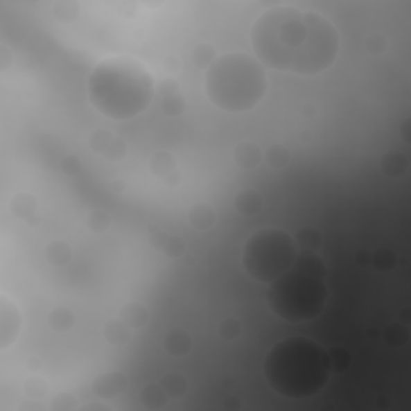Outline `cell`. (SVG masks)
Returning <instances> with one entry per match:
<instances>
[{
  "label": "cell",
  "mask_w": 411,
  "mask_h": 411,
  "mask_svg": "<svg viewBox=\"0 0 411 411\" xmlns=\"http://www.w3.org/2000/svg\"><path fill=\"white\" fill-rule=\"evenodd\" d=\"M159 101L161 110L166 116H180L185 113L186 98L182 92L180 85L174 79H164L159 85Z\"/></svg>",
  "instance_id": "10"
},
{
  "label": "cell",
  "mask_w": 411,
  "mask_h": 411,
  "mask_svg": "<svg viewBox=\"0 0 411 411\" xmlns=\"http://www.w3.org/2000/svg\"><path fill=\"white\" fill-rule=\"evenodd\" d=\"M265 161L272 169H285L291 161V151H289L285 145L275 143L265 151Z\"/></svg>",
  "instance_id": "28"
},
{
  "label": "cell",
  "mask_w": 411,
  "mask_h": 411,
  "mask_svg": "<svg viewBox=\"0 0 411 411\" xmlns=\"http://www.w3.org/2000/svg\"><path fill=\"white\" fill-rule=\"evenodd\" d=\"M89 146L101 158L119 162L129 155V146L119 135L105 129H96L89 137Z\"/></svg>",
  "instance_id": "8"
},
{
  "label": "cell",
  "mask_w": 411,
  "mask_h": 411,
  "mask_svg": "<svg viewBox=\"0 0 411 411\" xmlns=\"http://www.w3.org/2000/svg\"><path fill=\"white\" fill-rule=\"evenodd\" d=\"M262 158L263 153L261 146L252 143V141H241V143H238L235 146V150H233V159H235L236 166L241 167V169H256V167L261 164Z\"/></svg>",
  "instance_id": "14"
},
{
  "label": "cell",
  "mask_w": 411,
  "mask_h": 411,
  "mask_svg": "<svg viewBox=\"0 0 411 411\" xmlns=\"http://www.w3.org/2000/svg\"><path fill=\"white\" fill-rule=\"evenodd\" d=\"M162 344H164V349L172 357H185V355L190 353L193 347V339L185 329L172 328L166 333Z\"/></svg>",
  "instance_id": "15"
},
{
  "label": "cell",
  "mask_w": 411,
  "mask_h": 411,
  "mask_svg": "<svg viewBox=\"0 0 411 411\" xmlns=\"http://www.w3.org/2000/svg\"><path fill=\"white\" fill-rule=\"evenodd\" d=\"M159 384L169 399L184 397L189 390V379L182 373H167L166 376L161 378Z\"/></svg>",
  "instance_id": "23"
},
{
  "label": "cell",
  "mask_w": 411,
  "mask_h": 411,
  "mask_svg": "<svg viewBox=\"0 0 411 411\" xmlns=\"http://www.w3.org/2000/svg\"><path fill=\"white\" fill-rule=\"evenodd\" d=\"M251 44L257 60L267 68L312 78L336 62L341 39L323 15L294 5H277L256 19Z\"/></svg>",
  "instance_id": "1"
},
{
  "label": "cell",
  "mask_w": 411,
  "mask_h": 411,
  "mask_svg": "<svg viewBox=\"0 0 411 411\" xmlns=\"http://www.w3.org/2000/svg\"><path fill=\"white\" fill-rule=\"evenodd\" d=\"M60 167H62V170L64 172L66 175L74 177V175H78L79 172H80V167H82V162H80V159L78 158V156L68 155V156H64V158L62 159V164H60Z\"/></svg>",
  "instance_id": "38"
},
{
  "label": "cell",
  "mask_w": 411,
  "mask_h": 411,
  "mask_svg": "<svg viewBox=\"0 0 411 411\" xmlns=\"http://www.w3.org/2000/svg\"><path fill=\"white\" fill-rule=\"evenodd\" d=\"M130 326L125 324L123 320H110L106 322L103 326V336L106 339V342L111 344L114 347H124L130 342L132 339V333H130Z\"/></svg>",
  "instance_id": "17"
},
{
  "label": "cell",
  "mask_w": 411,
  "mask_h": 411,
  "mask_svg": "<svg viewBox=\"0 0 411 411\" xmlns=\"http://www.w3.org/2000/svg\"><path fill=\"white\" fill-rule=\"evenodd\" d=\"M85 225L94 233H105L111 227V216L103 209H94L87 216Z\"/></svg>",
  "instance_id": "34"
},
{
  "label": "cell",
  "mask_w": 411,
  "mask_h": 411,
  "mask_svg": "<svg viewBox=\"0 0 411 411\" xmlns=\"http://www.w3.org/2000/svg\"><path fill=\"white\" fill-rule=\"evenodd\" d=\"M399 259L394 251L387 247H381V250L371 252V265L381 273H389L397 267Z\"/></svg>",
  "instance_id": "30"
},
{
  "label": "cell",
  "mask_w": 411,
  "mask_h": 411,
  "mask_svg": "<svg viewBox=\"0 0 411 411\" xmlns=\"http://www.w3.org/2000/svg\"><path fill=\"white\" fill-rule=\"evenodd\" d=\"M49 326L57 333H68L76 324V315L68 307H55L47 317Z\"/></svg>",
  "instance_id": "24"
},
{
  "label": "cell",
  "mask_w": 411,
  "mask_h": 411,
  "mask_svg": "<svg viewBox=\"0 0 411 411\" xmlns=\"http://www.w3.org/2000/svg\"><path fill=\"white\" fill-rule=\"evenodd\" d=\"M355 262H357V265H360V267L371 265V252L369 251L357 252V256H355Z\"/></svg>",
  "instance_id": "40"
},
{
  "label": "cell",
  "mask_w": 411,
  "mask_h": 411,
  "mask_svg": "<svg viewBox=\"0 0 411 411\" xmlns=\"http://www.w3.org/2000/svg\"><path fill=\"white\" fill-rule=\"evenodd\" d=\"M217 214L211 204H195L189 211V223L198 231H206L214 225Z\"/></svg>",
  "instance_id": "18"
},
{
  "label": "cell",
  "mask_w": 411,
  "mask_h": 411,
  "mask_svg": "<svg viewBox=\"0 0 411 411\" xmlns=\"http://www.w3.org/2000/svg\"><path fill=\"white\" fill-rule=\"evenodd\" d=\"M328 358L329 365H331V371L336 373H344L346 369H349L350 363H352L350 353L342 347H334L331 350H328Z\"/></svg>",
  "instance_id": "33"
},
{
  "label": "cell",
  "mask_w": 411,
  "mask_h": 411,
  "mask_svg": "<svg viewBox=\"0 0 411 411\" xmlns=\"http://www.w3.org/2000/svg\"><path fill=\"white\" fill-rule=\"evenodd\" d=\"M263 206L262 195L254 189H245L235 198V207L241 216H256Z\"/></svg>",
  "instance_id": "21"
},
{
  "label": "cell",
  "mask_w": 411,
  "mask_h": 411,
  "mask_svg": "<svg viewBox=\"0 0 411 411\" xmlns=\"http://www.w3.org/2000/svg\"><path fill=\"white\" fill-rule=\"evenodd\" d=\"M13 63V55L10 53V50L2 45L0 47V71H7L8 66Z\"/></svg>",
  "instance_id": "39"
},
{
  "label": "cell",
  "mask_w": 411,
  "mask_h": 411,
  "mask_svg": "<svg viewBox=\"0 0 411 411\" xmlns=\"http://www.w3.org/2000/svg\"><path fill=\"white\" fill-rule=\"evenodd\" d=\"M119 318L125 324H129L132 329H140L146 326V323H148L150 312L141 302H129L121 308Z\"/></svg>",
  "instance_id": "19"
},
{
  "label": "cell",
  "mask_w": 411,
  "mask_h": 411,
  "mask_svg": "<svg viewBox=\"0 0 411 411\" xmlns=\"http://www.w3.org/2000/svg\"><path fill=\"white\" fill-rule=\"evenodd\" d=\"M263 371L270 387L283 397L308 399L326 385L331 365L328 350L306 338H288L267 353Z\"/></svg>",
  "instance_id": "3"
},
{
  "label": "cell",
  "mask_w": 411,
  "mask_h": 411,
  "mask_svg": "<svg viewBox=\"0 0 411 411\" xmlns=\"http://www.w3.org/2000/svg\"><path fill=\"white\" fill-rule=\"evenodd\" d=\"M80 410H84V411H94V410H96V411H105V410H110V407H106V405H103V403H89V405H84L82 408Z\"/></svg>",
  "instance_id": "41"
},
{
  "label": "cell",
  "mask_w": 411,
  "mask_h": 411,
  "mask_svg": "<svg viewBox=\"0 0 411 411\" xmlns=\"http://www.w3.org/2000/svg\"><path fill=\"white\" fill-rule=\"evenodd\" d=\"M410 161L407 156L400 151H390V153L384 155L381 159V172L389 179H399L405 172L408 170Z\"/></svg>",
  "instance_id": "20"
},
{
  "label": "cell",
  "mask_w": 411,
  "mask_h": 411,
  "mask_svg": "<svg viewBox=\"0 0 411 411\" xmlns=\"http://www.w3.org/2000/svg\"><path fill=\"white\" fill-rule=\"evenodd\" d=\"M365 47L371 55H381L385 52V49H387V37H385L384 34H379V33H374V34H369L367 40H365Z\"/></svg>",
  "instance_id": "37"
},
{
  "label": "cell",
  "mask_w": 411,
  "mask_h": 411,
  "mask_svg": "<svg viewBox=\"0 0 411 411\" xmlns=\"http://www.w3.org/2000/svg\"><path fill=\"white\" fill-rule=\"evenodd\" d=\"M408 127H410V119L405 121V123L402 124V130H400V132H402V134H403L405 140H407V141H410V134H408V130H410V129H408Z\"/></svg>",
  "instance_id": "44"
},
{
  "label": "cell",
  "mask_w": 411,
  "mask_h": 411,
  "mask_svg": "<svg viewBox=\"0 0 411 411\" xmlns=\"http://www.w3.org/2000/svg\"><path fill=\"white\" fill-rule=\"evenodd\" d=\"M167 394L164 389L161 387V384H146L143 389H141L140 400L141 403L145 405L148 410H161L164 408L167 403Z\"/></svg>",
  "instance_id": "25"
},
{
  "label": "cell",
  "mask_w": 411,
  "mask_h": 411,
  "mask_svg": "<svg viewBox=\"0 0 411 411\" xmlns=\"http://www.w3.org/2000/svg\"><path fill=\"white\" fill-rule=\"evenodd\" d=\"M89 98L106 118L132 119L148 108L155 82L143 63L134 58L113 57L95 66L89 76Z\"/></svg>",
  "instance_id": "2"
},
{
  "label": "cell",
  "mask_w": 411,
  "mask_h": 411,
  "mask_svg": "<svg viewBox=\"0 0 411 411\" xmlns=\"http://www.w3.org/2000/svg\"><path fill=\"white\" fill-rule=\"evenodd\" d=\"M328 301L324 280L289 270L272 281L267 291L270 311L291 323H304L317 318Z\"/></svg>",
  "instance_id": "5"
},
{
  "label": "cell",
  "mask_w": 411,
  "mask_h": 411,
  "mask_svg": "<svg viewBox=\"0 0 411 411\" xmlns=\"http://www.w3.org/2000/svg\"><path fill=\"white\" fill-rule=\"evenodd\" d=\"M37 209L39 202L33 196L31 193H17L10 201V211L17 219L31 223V225H37Z\"/></svg>",
  "instance_id": "12"
},
{
  "label": "cell",
  "mask_w": 411,
  "mask_h": 411,
  "mask_svg": "<svg viewBox=\"0 0 411 411\" xmlns=\"http://www.w3.org/2000/svg\"><path fill=\"white\" fill-rule=\"evenodd\" d=\"M291 270H296V272L304 273V275H308V277L322 278V280H324V278H326V275H328L326 263H324L323 259L313 251H302L301 254H297V257L292 263Z\"/></svg>",
  "instance_id": "13"
},
{
  "label": "cell",
  "mask_w": 411,
  "mask_h": 411,
  "mask_svg": "<svg viewBox=\"0 0 411 411\" xmlns=\"http://www.w3.org/2000/svg\"><path fill=\"white\" fill-rule=\"evenodd\" d=\"M150 243L155 250L172 259L184 256L185 252V241L175 235H167V233L158 231L150 236Z\"/></svg>",
  "instance_id": "16"
},
{
  "label": "cell",
  "mask_w": 411,
  "mask_h": 411,
  "mask_svg": "<svg viewBox=\"0 0 411 411\" xmlns=\"http://www.w3.org/2000/svg\"><path fill=\"white\" fill-rule=\"evenodd\" d=\"M297 246L285 230L267 228L246 241L243 247V267L247 275L261 283H272L292 268Z\"/></svg>",
  "instance_id": "6"
},
{
  "label": "cell",
  "mask_w": 411,
  "mask_h": 411,
  "mask_svg": "<svg viewBox=\"0 0 411 411\" xmlns=\"http://www.w3.org/2000/svg\"><path fill=\"white\" fill-rule=\"evenodd\" d=\"M49 390V384L47 381L39 378V376H33L28 378L23 383V394L26 395L28 400H40L47 395Z\"/></svg>",
  "instance_id": "32"
},
{
  "label": "cell",
  "mask_w": 411,
  "mask_h": 411,
  "mask_svg": "<svg viewBox=\"0 0 411 411\" xmlns=\"http://www.w3.org/2000/svg\"><path fill=\"white\" fill-rule=\"evenodd\" d=\"M151 174L158 177L164 184L169 186H177L180 184V172H179V164H177V159L170 151H156V153L151 156L148 161Z\"/></svg>",
  "instance_id": "9"
},
{
  "label": "cell",
  "mask_w": 411,
  "mask_h": 411,
  "mask_svg": "<svg viewBox=\"0 0 411 411\" xmlns=\"http://www.w3.org/2000/svg\"><path fill=\"white\" fill-rule=\"evenodd\" d=\"M45 261L53 267H64L68 265L73 259V250L69 243L64 240H53L50 241L44 251Z\"/></svg>",
  "instance_id": "22"
},
{
  "label": "cell",
  "mask_w": 411,
  "mask_h": 411,
  "mask_svg": "<svg viewBox=\"0 0 411 411\" xmlns=\"http://www.w3.org/2000/svg\"><path fill=\"white\" fill-rule=\"evenodd\" d=\"M26 367H28L29 371H37V369L40 368V360L35 358V357L29 358L28 363H26Z\"/></svg>",
  "instance_id": "42"
},
{
  "label": "cell",
  "mask_w": 411,
  "mask_h": 411,
  "mask_svg": "<svg viewBox=\"0 0 411 411\" xmlns=\"http://www.w3.org/2000/svg\"><path fill=\"white\" fill-rule=\"evenodd\" d=\"M23 317L15 301L7 296L0 297V350L10 349L21 333Z\"/></svg>",
  "instance_id": "7"
},
{
  "label": "cell",
  "mask_w": 411,
  "mask_h": 411,
  "mask_svg": "<svg viewBox=\"0 0 411 411\" xmlns=\"http://www.w3.org/2000/svg\"><path fill=\"white\" fill-rule=\"evenodd\" d=\"M268 80L259 60L241 52L217 57L206 73V95L227 113L251 111L263 100Z\"/></svg>",
  "instance_id": "4"
},
{
  "label": "cell",
  "mask_w": 411,
  "mask_h": 411,
  "mask_svg": "<svg viewBox=\"0 0 411 411\" xmlns=\"http://www.w3.org/2000/svg\"><path fill=\"white\" fill-rule=\"evenodd\" d=\"M193 64L200 69H209L211 64L217 60V53L214 45L211 44H198L191 52Z\"/></svg>",
  "instance_id": "27"
},
{
  "label": "cell",
  "mask_w": 411,
  "mask_h": 411,
  "mask_svg": "<svg viewBox=\"0 0 411 411\" xmlns=\"http://www.w3.org/2000/svg\"><path fill=\"white\" fill-rule=\"evenodd\" d=\"M383 338H384L385 344H389L390 347L397 349V347H403L405 344L408 342L410 333H408V328L405 326V324L392 323L384 329Z\"/></svg>",
  "instance_id": "29"
},
{
  "label": "cell",
  "mask_w": 411,
  "mask_h": 411,
  "mask_svg": "<svg viewBox=\"0 0 411 411\" xmlns=\"http://www.w3.org/2000/svg\"><path fill=\"white\" fill-rule=\"evenodd\" d=\"M129 385L123 373H105L92 381V392L98 399H110L123 394Z\"/></svg>",
  "instance_id": "11"
},
{
  "label": "cell",
  "mask_w": 411,
  "mask_h": 411,
  "mask_svg": "<svg viewBox=\"0 0 411 411\" xmlns=\"http://www.w3.org/2000/svg\"><path fill=\"white\" fill-rule=\"evenodd\" d=\"M52 15L62 23H73L79 17V5L71 0H62L52 5Z\"/></svg>",
  "instance_id": "31"
},
{
  "label": "cell",
  "mask_w": 411,
  "mask_h": 411,
  "mask_svg": "<svg viewBox=\"0 0 411 411\" xmlns=\"http://www.w3.org/2000/svg\"><path fill=\"white\" fill-rule=\"evenodd\" d=\"M241 323L236 318H225L219 324V336L223 341H235L241 336Z\"/></svg>",
  "instance_id": "35"
},
{
  "label": "cell",
  "mask_w": 411,
  "mask_h": 411,
  "mask_svg": "<svg viewBox=\"0 0 411 411\" xmlns=\"http://www.w3.org/2000/svg\"><path fill=\"white\" fill-rule=\"evenodd\" d=\"M19 410H26V411H37V410H42V407H40L39 403H23L21 407H19Z\"/></svg>",
  "instance_id": "43"
},
{
  "label": "cell",
  "mask_w": 411,
  "mask_h": 411,
  "mask_svg": "<svg viewBox=\"0 0 411 411\" xmlns=\"http://www.w3.org/2000/svg\"><path fill=\"white\" fill-rule=\"evenodd\" d=\"M76 408H78V400L69 392H60L50 402V410L53 411H71Z\"/></svg>",
  "instance_id": "36"
},
{
  "label": "cell",
  "mask_w": 411,
  "mask_h": 411,
  "mask_svg": "<svg viewBox=\"0 0 411 411\" xmlns=\"http://www.w3.org/2000/svg\"><path fill=\"white\" fill-rule=\"evenodd\" d=\"M294 241H296L297 246L302 247V251L317 252L320 247H322L323 236L315 227H302L301 230L296 233Z\"/></svg>",
  "instance_id": "26"
}]
</instances>
